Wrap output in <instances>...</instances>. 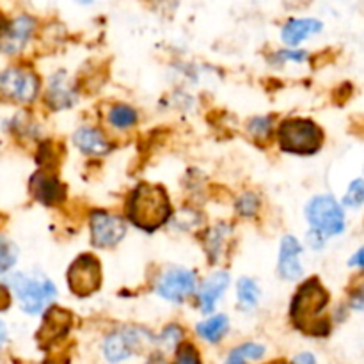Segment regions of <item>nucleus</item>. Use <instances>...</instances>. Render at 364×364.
Masks as SVG:
<instances>
[{
	"instance_id": "6",
	"label": "nucleus",
	"mask_w": 364,
	"mask_h": 364,
	"mask_svg": "<svg viewBox=\"0 0 364 364\" xmlns=\"http://www.w3.org/2000/svg\"><path fill=\"white\" fill-rule=\"evenodd\" d=\"M41 82L31 70L7 68L0 73V96L14 103H32L39 95Z\"/></svg>"
},
{
	"instance_id": "19",
	"label": "nucleus",
	"mask_w": 364,
	"mask_h": 364,
	"mask_svg": "<svg viewBox=\"0 0 364 364\" xmlns=\"http://www.w3.org/2000/svg\"><path fill=\"white\" fill-rule=\"evenodd\" d=\"M228 329H230V320L226 315H215L205 322L198 323V327H196L199 336L208 343H219L226 336Z\"/></svg>"
},
{
	"instance_id": "15",
	"label": "nucleus",
	"mask_w": 364,
	"mask_h": 364,
	"mask_svg": "<svg viewBox=\"0 0 364 364\" xmlns=\"http://www.w3.org/2000/svg\"><path fill=\"white\" fill-rule=\"evenodd\" d=\"M71 326V315L66 309L48 308L43 316L41 329L38 331V341L41 345L53 343L55 340L63 338Z\"/></svg>"
},
{
	"instance_id": "24",
	"label": "nucleus",
	"mask_w": 364,
	"mask_h": 364,
	"mask_svg": "<svg viewBox=\"0 0 364 364\" xmlns=\"http://www.w3.org/2000/svg\"><path fill=\"white\" fill-rule=\"evenodd\" d=\"M181 338H183V331H181V327L171 323V326H167L166 329L160 333V336L156 338V343L164 348H174L181 343Z\"/></svg>"
},
{
	"instance_id": "14",
	"label": "nucleus",
	"mask_w": 364,
	"mask_h": 364,
	"mask_svg": "<svg viewBox=\"0 0 364 364\" xmlns=\"http://www.w3.org/2000/svg\"><path fill=\"white\" fill-rule=\"evenodd\" d=\"M230 287V274L224 272V270H219V272H213L205 283L199 287L198 294V306L205 315H210V313L215 311L217 302L220 301L224 291Z\"/></svg>"
},
{
	"instance_id": "26",
	"label": "nucleus",
	"mask_w": 364,
	"mask_h": 364,
	"mask_svg": "<svg viewBox=\"0 0 364 364\" xmlns=\"http://www.w3.org/2000/svg\"><path fill=\"white\" fill-rule=\"evenodd\" d=\"M259 210V198L252 192L240 196L237 199V213H240L242 217H252Z\"/></svg>"
},
{
	"instance_id": "27",
	"label": "nucleus",
	"mask_w": 364,
	"mask_h": 364,
	"mask_svg": "<svg viewBox=\"0 0 364 364\" xmlns=\"http://www.w3.org/2000/svg\"><path fill=\"white\" fill-rule=\"evenodd\" d=\"M364 203V180H354L348 187L347 194L343 198V205L350 208H358Z\"/></svg>"
},
{
	"instance_id": "33",
	"label": "nucleus",
	"mask_w": 364,
	"mask_h": 364,
	"mask_svg": "<svg viewBox=\"0 0 364 364\" xmlns=\"http://www.w3.org/2000/svg\"><path fill=\"white\" fill-rule=\"evenodd\" d=\"M350 263L352 267H359V269H364V247L363 249H359L358 252H355L354 256H352L350 258Z\"/></svg>"
},
{
	"instance_id": "35",
	"label": "nucleus",
	"mask_w": 364,
	"mask_h": 364,
	"mask_svg": "<svg viewBox=\"0 0 364 364\" xmlns=\"http://www.w3.org/2000/svg\"><path fill=\"white\" fill-rule=\"evenodd\" d=\"M77 2H78V4H91L92 0H77Z\"/></svg>"
},
{
	"instance_id": "5",
	"label": "nucleus",
	"mask_w": 364,
	"mask_h": 364,
	"mask_svg": "<svg viewBox=\"0 0 364 364\" xmlns=\"http://www.w3.org/2000/svg\"><path fill=\"white\" fill-rule=\"evenodd\" d=\"M306 219L313 231L322 237H334L345 230V212L331 196H316L306 205Z\"/></svg>"
},
{
	"instance_id": "30",
	"label": "nucleus",
	"mask_w": 364,
	"mask_h": 364,
	"mask_svg": "<svg viewBox=\"0 0 364 364\" xmlns=\"http://www.w3.org/2000/svg\"><path fill=\"white\" fill-rule=\"evenodd\" d=\"M323 238H326V237H322V235L311 230L308 233V244L311 245L313 249H322L323 244H326V240H323Z\"/></svg>"
},
{
	"instance_id": "31",
	"label": "nucleus",
	"mask_w": 364,
	"mask_h": 364,
	"mask_svg": "<svg viewBox=\"0 0 364 364\" xmlns=\"http://www.w3.org/2000/svg\"><path fill=\"white\" fill-rule=\"evenodd\" d=\"M350 306L354 309H358V311H363V309H364V287L359 288V290L355 291L354 295H352Z\"/></svg>"
},
{
	"instance_id": "7",
	"label": "nucleus",
	"mask_w": 364,
	"mask_h": 364,
	"mask_svg": "<svg viewBox=\"0 0 364 364\" xmlns=\"http://www.w3.org/2000/svg\"><path fill=\"white\" fill-rule=\"evenodd\" d=\"M66 279L71 294L80 299L89 297L98 291L102 283L100 262L92 255H80L68 269Z\"/></svg>"
},
{
	"instance_id": "11",
	"label": "nucleus",
	"mask_w": 364,
	"mask_h": 364,
	"mask_svg": "<svg viewBox=\"0 0 364 364\" xmlns=\"http://www.w3.org/2000/svg\"><path fill=\"white\" fill-rule=\"evenodd\" d=\"M302 245L291 235L283 237L279 245V259H277V272L284 281H297L301 279L304 269L301 263Z\"/></svg>"
},
{
	"instance_id": "29",
	"label": "nucleus",
	"mask_w": 364,
	"mask_h": 364,
	"mask_svg": "<svg viewBox=\"0 0 364 364\" xmlns=\"http://www.w3.org/2000/svg\"><path fill=\"white\" fill-rule=\"evenodd\" d=\"M308 53L306 52H295V50H287V52L276 53V59L279 63H287V60H291V63H302L306 59Z\"/></svg>"
},
{
	"instance_id": "17",
	"label": "nucleus",
	"mask_w": 364,
	"mask_h": 364,
	"mask_svg": "<svg viewBox=\"0 0 364 364\" xmlns=\"http://www.w3.org/2000/svg\"><path fill=\"white\" fill-rule=\"evenodd\" d=\"M73 144L78 151L87 156H103L109 155L110 142L100 128L96 127H80L73 134Z\"/></svg>"
},
{
	"instance_id": "25",
	"label": "nucleus",
	"mask_w": 364,
	"mask_h": 364,
	"mask_svg": "<svg viewBox=\"0 0 364 364\" xmlns=\"http://www.w3.org/2000/svg\"><path fill=\"white\" fill-rule=\"evenodd\" d=\"M249 134L256 139H269L272 134V117L259 116L249 121Z\"/></svg>"
},
{
	"instance_id": "16",
	"label": "nucleus",
	"mask_w": 364,
	"mask_h": 364,
	"mask_svg": "<svg viewBox=\"0 0 364 364\" xmlns=\"http://www.w3.org/2000/svg\"><path fill=\"white\" fill-rule=\"evenodd\" d=\"M75 102H77V92L68 80V75L64 71H57L53 77H50L46 103L52 110H64L73 107Z\"/></svg>"
},
{
	"instance_id": "1",
	"label": "nucleus",
	"mask_w": 364,
	"mask_h": 364,
	"mask_svg": "<svg viewBox=\"0 0 364 364\" xmlns=\"http://www.w3.org/2000/svg\"><path fill=\"white\" fill-rule=\"evenodd\" d=\"M127 217L134 226L155 231L167 224L171 217V201L164 187L141 183L127 199Z\"/></svg>"
},
{
	"instance_id": "10",
	"label": "nucleus",
	"mask_w": 364,
	"mask_h": 364,
	"mask_svg": "<svg viewBox=\"0 0 364 364\" xmlns=\"http://www.w3.org/2000/svg\"><path fill=\"white\" fill-rule=\"evenodd\" d=\"M148 340H151V338L144 329L127 327V329L114 331L103 341V354H105L107 361L121 363L134 355L137 350H141V347Z\"/></svg>"
},
{
	"instance_id": "32",
	"label": "nucleus",
	"mask_w": 364,
	"mask_h": 364,
	"mask_svg": "<svg viewBox=\"0 0 364 364\" xmlns=\"http://www.w3.org/2000/svg\"><path fill=\"white\" fill-rule=\"evenodd\" d=\"M291 364H316L315 358H313V354H309V352H302V354H299L297 358L294 359V363Z\"/></svg>"
},
{
	"instance_id": "23",
	"label": "nucleus",
	"mask_w": 364,
	"mask_h": 364,
	"mask_svg": "<svg viewBox=\"0 0 364 364\" xmlns=\"http://www.w3.org/2000/svg\"><path fill=\"white\" fill-rule=\"evenodd\" d=\"M16 259H18L16 245H14L11 240H7V238L0 237V274L13 269Z\"/></svg>"
},
{
	"instance_id": "28",
	"label": "nucleus",
	"mask_w": 364,
	"mask_h": 364,
	"mask_svg": "<svg viewBox=\"0 0 364 364\" xmlns=\"http://www.w3.org/2000/svg\"><path fill=\"white\" fill-rule=\"evenodd\" d=\"M174 364H201V359H199L198 350L192 345H181Z\"/></svg>"
},
{
	"instance_id": "20",
	"label": "nucleus",
	"mask_w": 364,
	"mask_h": 364,
	"mask_svg": "<svg viewBox=\"0 0 364 364\" xmlns=\"http://www.w3.org/2000/svg\"><path fill=\"white\" fill-rule=\"evenodd\" d=\"M107 121L112 124L116 130H128V128L135 127L139 121V112L134 107L127 105V103H114L110 109L107 110Z\"/></svg>"
},
{
	"instance_id": "12",
	"label": "nucleus",
	"mask_w": 364,
	"mask_h": 364,
	"mask_svg": "<svg viewBox=\"0 0 364 364\" xmlns=\"http://www.w3.org/2000/svg\"><path fill=\"white\" fill-rule=\"evenodd\" d=\"M34 32V20L28 16H20L11 21L2 32H0V52L13 53L21 52Z\"/></svg>"
},
{
	"instance_id": "34",
	"label": "nucleus",
	"mask_w": 364,
	"mask_h": 364,
	"mask_svg": "<svg viewBox=\"0 0 364 364\" xmlns=\"http://www.w3.org/2000/svg\"><path fill=\"white\" fill-rule=\"evenodd\" d=\"M6 338H7L6 326H4V322H2V320H0V345H2L4 341H6Z\"/></svg>"
},
{
	"instance_id": "9",
	"label": "nucleus",
	"mask_w": 364,
	"mask_h": 364,
	"mask_svg": "<svg viewBox=\"0 0 364 364\" xmlns=\"http://www.w3.org/2000/svg\"><path fill=\"white\" fill-rule=\"evenodd\" d=\"M198 288V276L188 269H169L156 279V294L164 301L185 302Z\"/></svg>"
},
{
	"instance_id": "22",
	"label": "nucleus",
	"mask_w": 364,
	"mask_h": 364,
	"mask_svg": "<svg viewBox=\"0 0 364 364\" xmlns=\"http://www.w3.org/2000/svg\"><path fill=\"white\" fill-rule=\"evenodd\" d=\"M265 355V347L259 343H244L235 348L224 364H245L247 361H258Z\"/></svg>"
},
{
	"instance_id": "21",
	"label": "nucleus",
	"mask_w": 364,
	"mask_h": 364,
	"mask_svg": "<svg viewBox=\"0 0 364 364\" xmlns=\"http://www.w3.org/2000/svg\"><path fill=\"white\" fill-rule=\"evenodd\" d=\"M262 291H259L258 283L251 277H240L237 283V302L244 311H251L258 306Z\"/></svg>"
},
{
	"instance_id": "4",
	"label": "nucleus",
	"mask_w": 364,
	"mask_h": 364,
	"mask_svg": "<svg viewBox=\"0 0 364 364\" xmlns=\"http://www.w3.org/2000/svg\"><path fill=\"white\" fill-rule=\"evenodd\" d=\"M281 151L290 155H315L323 144V132L309 119H284L277 128Z\"/></svg>"
},
{
	"instance_id": "13",
	"label": "nucleus",
	"mask_w": 364,
	"mask_h": 364,
	"mask_svg": "<svg viewBox=\"0 0 364 364\" xmlns=\"http://www.w3.org/2000/svg\"><path fill=\"white\" fill-rule=\"evenodd\" d=\"M31 192L43 205H59L66 198V188L57 176L48 171H38L31 178Z\"/></svg>"
},
{
	"instance_id": "18",
	"label": "nucleus",
	"mask_w": 364,
	"mask_h": 364,
	"mask_svg": "<svg viewBox=\"0 0 364 364\" xmlns=\"http://www.w3.org/2000/svg\"><path fill=\"white\" fill-rule=\"evenodd\" d=\"M320 31H322V23L318 20H313V18H297L295 20L294 18L283 27L281 38L288 46H297L304 39H308L309 36L316 34Z\"/></svg>"
},
{
	"instance_id": "3",
	"label": "nucleus",
	"mask_w": 364,
	"mask_h": 364,
	"mask_svg": "<svg viewBox=\"0 0 364 364\" xmlns=\"http://www.w3.org/2000/svg\"><path fill=\"white\" fill-rule=\"evenodd\" d=\"M9 288L27 315H39L55 299V284L43 274L18 272L9 277Z\"/></svg>"
},
{
	"instance_id": "2",
	"label": "nucleus",
	"mask_w": 364,
	"mask_h": 364,
	"mask_svg": "<svg viewBox=\"0 0 364 364\" xmlns=\"http://www.w3.org/2000/svg\"><path fill=\"white\" fill-rule=\"evenodd\" d=\"M329 304V294L318 279H309L301 284L290 306V315L295 326L313 336H326L329 333V322L320 318Z\"/></svg>"
},
{
	"instance_id": "8",
	"label": "nucleus",
	"mask_w": 364,
	"mask_h": 364,
	"mask_svg": "<svg viewBox=\"0 0 364 364\" xmlns=\"http://www.w3.org/2000/svg\"><path fill=\"white\" fill-rule=\"evenodd\" d=\"M92 245L102 249L114 247L127 237V220L105 210H95L89 219Z\"/></svg>"
}]
</instances>
